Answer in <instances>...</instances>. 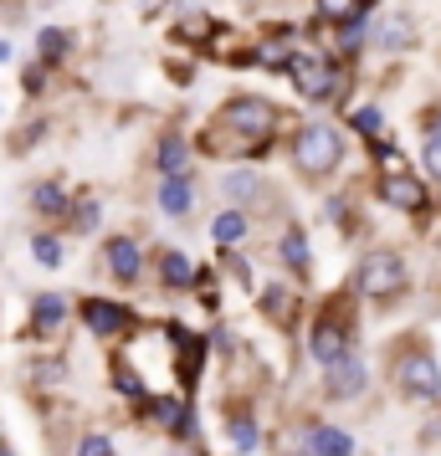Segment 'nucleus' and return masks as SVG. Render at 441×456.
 <instances>
[{
  "mask_svg": "<svg viewBox=\"0 0 441 456\" xmlns=\"http://www.w3.org/2000/svg\"><path fill=\"white\" fill-rule=\"evenodd\" d=\"M185 159H190L185 139H159V169L165 175H185Z\"/></svg>",
  "mask_w": 441,
  "mask_h": 456,
  "instance_id": "nucleus-17",
  "label": "nucleus"
},
{
  "mask_svg": "<svg viewBox=\"0 0 441 456\" xmlns=\"http://www.w3.org/2000/svg\"><path fill=\"white\" fill-rule=\"evenodd\" d=\"M83 323L98 333V338H113V333L128 329V308L124 303H108V297H87L83 303Z\"/></svg>",
  "mask_w": 441,
  "mask_h": 456,
  "instance_id": "nucleus-7",
  "label": "nucleus"
},
{
  "mask_svg": "<svg viewBox=\"0 0 441 456\" xmlns=\"http://www.w3.org/2000/svg\"><path fill=\"white\" fill-rule=\"evenodd\" d=\"M282 262L298 272H308V241H303V231H288L282 236Z\"/></svg>",
  "mask_w": 441,
  "mask_h": 456,
  "instance_id": "nucleus-22",
  "label": "nucleus"
},
{
  "mask_svg": "<svg viewBox=\"0 0 441 456\" xmlns=\"http://www.w3.org/2000/svg\"><path fill=\"white\" fill-rule=\"evenodd\" d=\"M159 277H165V288H190L200 272H195V262H190L185 251H165L159 256Z\"/></svg>",
  "mask_w": 441,
  "mask_h": 456,
  "instance_id": "nucleus-13",
  "label": "nucleus"
},
{
  "mask_svg": "<svg viewBox=\"0 0 441 456\" xmlns=\"http://www.w3.org/2000/svg\"><path fill=\"white\" fill-rule=\"evenodd\" d=\"M31 206L42 210V216H67V195H62V185H37V190H31Z\"/></svg>",
  "mask_w": 441,
  "mask_h": 456,
  "instance_id": "nucleus-18",
  "label": "nucleus"
},
{
  "mask_svg": "<svg viewBox=\"0 0 441 456\" xmlns=\"http://www.w3.org/2000/svg\"><path fill=\"white\" fill-rule=\"evenodd\" d=\"M380 200L396 210H426V180H411V175H385L380 180Z\"/></svg>",
  "mask_w": 441,
  "mask_h": 456,
  "instance_id": "nucleus-8",
  "label": "nucleus"
},
{
  "mask_svg": "<svg viewBox=\"0 0 441 456\" xmlns=\"http://www.w3.org/2000/svg\"><path fill=\"white\" fill-rule=\"evenodd\" d=\"M364 390V364H359V354H339L334 364H329V395L334 400H349V395Z\"/></svg>",
  "mask_w": 441,
  "mask_h": 456,
  "instance_id": "nucleus-9",
  "label": "nucleus"
},
{
  "mask_svg": "<svg viewBox=\"0 0 441 456\" xmlns=\"http://www.w3.org/2000/svg\"><path fill=\"white\" fill-rule=\"evenodd\" d=\"M0 62H11V46H5V42H0Z\"/></svg>",
  "mask_w": 441,
  "mask_h": 456,
  "instance_id": "nucleus-32",
  "label": "nucleus"
},
{
  "mask_svg": "<svg viewBox=\"0 0 441 456\" xmlns=\"http://www.w3.org/2000/svg\"><path fill=\"white\" fill-rule=\"evenodd\" d=\"M31 251H37V262H42V267H62V241H57L52 231L31 236Z\"/></svg>",
  "mask_w": 441,
  "mask_h": 456,
  "instance_id": "nucleus-20",
  "label": "nucleus"
},
{
  "mask_svg": "<svg viewBox=\"0 0 441 456\" xmlns=\"http://www.w3.org/2000/svg\"><path fill=\"white\" fill-rule=\"evenodd\" d=\"M37 46H42V62H57V57L67 52V46H72V37H67V31H52V26H46L42 37H37Z\"/></svg>",
  "mask_w": 441,
  "mask_h": 456,
  "instance_id": "nucleus-23",
  "label": "nucleus"
},
{
  "mask_svg": "<svg viewBox=\"0 0 441 456\" xmlns=\"http://www.w3.org/2000/svg\"><path fill=\"white\" fill-rule=\"evenodd\" d=\"M288 77H293L298 93H303V98H314V103L334 98V87H339L334 62H329V57H318V52H288Z\"/></svg>",
  "mask_w": 441,
  "mask_h": 456,
  "instance_id": "nucleus-3",
  "label": "nucleus"
},
{
  "mask_svg": "<svg viewBox=\"0 0 441 456\" xmlns=\"http://www.w3.org/2000/svg\"><path fill=\"white\" fill-rule=\"evenodd\" d=\"M78 456H113V441H108V436H83Z\"/></svg>",
  "mask_w": 441,
  "mask_h": 456,
  "instance_id": "nucleus-27",
  "label": "nucleus"
},
{
  "mask_svg": "<svg viewBox=\"0 0 441 456\" xmlns=\"http://www.w3.org/2000/svg\"><path fill=\"white\" fill-rule=\"evenodd\" d=\"M0 456H11V452H5V446H0Z\"/></svg>",
  "mask_w": 441,
  "mask_h": 456,
  "instance_id": "nucleus-33",
  "label": "nucleus"
},
{
  "mask_svg": "<svg viewBox=\"0 0 441 456\" xmlns=\"http://www.w3.org/2000/svg\"><path fill=\"white\" fill-rule=\"evenodd\" d=\"M232 441L241 446V452H252V446H257V426H252V415H236V420H232Z\"/></svg>",
  "mask_w": 441,
  "mask_h": 456,
  "instance_id": "nucleus-26",
  "label": "nucleus"
},
{
  "mask_svg": "<svg viewBox=\"0 0 441 456\" xmlns=\"http://www.w3.org/2000/svg\"><path fill=\"white\" fill-rule=\"evenodd\" d=\"M180 31H185V37H206V31H210V21H200V16H195V21H185Z\"/></svg>",
  "mask_w": 441,
  "mask_h": 456,
  "instance_id": "nucleus-31",
  "label": "nucleus"
},
{
  "mask_svg": "<svg viewBox=\"0 0 441 456\" xmlns=\"http://www.w3.org/2000/svg\"><path fill=\"white\" fill-rule=\"evenodd\" d=\"M67 216H72V226H78V231H93V226H98V200L83 195L78 206H67Z\"/></svg>",
  "mask_w": 441,
  "mask_h": 456,
  "instance_id": "nucleus-24",
  "label": "nucleus"
},
{
  "mask_svg": "<svg viewBox=\"0 0 441 456\" xmlns=\"http://www.w3.org/2000/svg\"><path fill=\"white\" fill-rule=\"evenodd\" d=\"M421 159H426V175H431V180H441V118H431V134H426Z\"/></svg>",
  "mask_w": 441,
  "mask_h": 456,
  "instance_id": "nucleus-21",
  "label": "nucleus"
},
{
  "mask_svg": "<svg viewBox=\"0 0 441 456\" xmlns=\"http://www.w3.org/2000/svg\"><path fill=\"white\" fill-rule=\"evenodd\" d=\"M62 323H67V297L42 292V297L31 303V329H37V333H57Z\"/></svg>",
  "mask_w": 441,
  "mask_h": 456,
  "instance_id": "nucleus-11",
  "label": "nucleus"
},
{
  "mask_svg": "<svg viewBox=\"0 0 441 456\" xmlns=\"http://www.w3.org/2000/svg\"><path fill=\"white\" fill-rule=\"evenodd\" d=\"M400 385H405V395H416V400H437L441 395V370L431 354H405V364H400Z\"/></svg>",
  "mask_w": 441,
  "mask_h": 456,
  "instance_id": "nucleus-5",
  "label": "nucleus"
},
{
  "mask_svg": "<svg viewBox=\"0 0 441 456\" xmlns=\"http://www.w3.org/2000/svg\"><path fill=\"white\" fill-rule=\"evenodd\" d=\"M355 128H364V134H380V108H359L355 118H349Z\"/></svg>",
  "mask_w": 441,
  "mask_h": 456,
  "instance_id": "nucleus-29",
  "label": "nucleus"
},
{
  "mask_svg": "<svg viewBox=\"0 0 441 456\" xmlns=\"http://www.w3.org/2000/svg\"><path fill=\"white\" fill-rule=\"evenodd\" d=\"M359 11V0H318V16L323 21H349Z\"/></svg>",
  "mask_w": 441,
  "mask_h": 456,
  "instance_id": "nucleus-25",
  "label": "nucleus"
},
{
  "mask_svg": "<svg viewBox=\"0 0 441 456\" xmlns=\"http://www.w3.org/2000/svg\"><path fill=\"white\" fill-rule=\"evenodd\" d=\"M273 124H277V108L267 98H232V103L221 108V128H236V134L262 139V144H267Z\"/></svg>",
  "mask_w": 441,
  "mask_h": 456,
  "instance_id": "nucleus-4",
  "label": "nucleus"
},
{
  "mask_svg": "<svg viewBox=\"0 0 441 456\" xmlns=\"http://www.w3.org/2000/svg\"><path fill=\"white\" fill-rule=\"evenodd\" d=\"M113 379H118V390H124V395H144V385L134 379V370H128V364H113Z\"/></svg>",
  "mask_w": 441,
  "mask_h": 456,
  "instance_id": "nucleus-28",
  "label": "nucleus"
},
{
  "mask_svg": "<svg viewBox=\"0 0 441 456\" xmlns=\"http://www.w3.org/2000/svg\"><path fill=\"white\" fill-rule=\"evenodd\" d=\"M359 292L375 297V303L400 297V292H405V262H400L396 251H370V256L359 262Z\"/></svg>",
  "mask_w": 441,
  "mask_h": 456,
  "instance_id": "nucleus-2",
  "label": "nucleus"
},
{
  "mask_svg": "<svg viewBox=\"0 0 441 456\" xmlns=\"http://www.w3.org/2000/svg\"><path fill=\"white\" fill-rule=\"evenodd\" d=\"M226 195H232V200H252V195H262V185H257L252 169H232V175H226Z\"/></svg>",
  "mask_w": 441,
  "mask_h": 456,
  "instance_id": "nucleus-19",
  "label": "nucleus"
},
{
  "mask_svg": "<svg viewBox=\"0 0 441 456\" xmlns=\"http://www.w3.org/2000/svg\"><path fill=\"white\" fill-rule=\"evenodd\" d=\"M103 262H108V272H113L118 282H139V267H144V256H139V241H134V236H108L103 241Z\"/></svg>",
  "mask_w": 441,
  "mask_h": 456,
  "instance_id": "nucleus-6",
  "label": "nucleus"
},
{
  "mask_svg": "<svg viewBox=\"0 0 441 456\" xmlns=\"http://www.w3.org/2000/svg\"><path fill=\"white\" fill-rule=\"evenodd\" d=\"M293 159L303 175H314V180H323V175H334L339 159H344V134L329 124H308V128H298V139H293Z\"/></svg>",
  "mask_w": 441,
  "mask_h": 456,
  "instance_id": "nucleus-1",
  "label": "nucleus"
},
{
  "mask_svg": "<svg viewBox=\"0 0 441 456\" xmlns=\"http://www.w3.org/2000/svg\"><path fill=\"white\" fill-rule=\"evenodd\" d=\"M411 37H416V31H411V21H405V16H390V21H380V26H375V42L385 46V52H400V46H411Z\"/></svg>",
  "mask_w": 441,
  "mask_h": 456,
  "instance_id": "nucleus-16",
  "label": "nucleus"
},
{
  "mask_svg": "<svg viewBox=\"0 0 441 456\" xmlns=\"http://www.w3.org/2000/svg\"><path fill=\"white\" fill-rule=\"evenodd\" d=\"M210 236H216V247H232V241H241V236H247V216H241V210H221V216H216V226H210Z\"/></svg>",
  "mask_w": 441,
  "mask_h": 456,
  "instance_id": "nucleus-15",
  "label": "nucleus"
},
{
  "mask_svg": "<svg viewBox=\"0 0 441 456\" xmlns=\"http://www.w3.org/2000/svg\"><path fill=\"white\" fill-rule=\"evenodd\" d=\"M380 165L390 169V175H405V159H400V149H385V144H380Z\"/></svg>",
  "mask_w": 441,
  "mask_h": 456,
  "instance_id": "nucleus-30",
  "label": "nucleus"
},
{
  "mask_svg": "<svg viewBox=\"0 0 441 456\" xmlns=\"http://www.w3.org/2000/svg\"><path fill=\"white\" fill-rule=\"evenodd\" d=\"M195 206V190H190L185 175H165V185H159V210L165 216H185Z\"/></svg>",
  "mask_w": 441,
  "mask_h": 456,
  "instance_id": "nucleus-12",
  "label": "nucleus"
},
{
  "mask_svg": "<svg viewBox=\"0 0 441 456\" xmlns=\"http://www.w3.org/2000/svg\"><path fill=\"white\" fill-rule=\"evenodd\" d=\"M308 452H318V456H349L355 452V441L344 431H334V426H314L308 431Z\"/></svg>",
  "mask_w": 441,
  "mask_h": 456,
  "instance_id": "nucleus-14",
  "label": "nucleus"
},
{
  "mask_svg": "<svg viewBox=\"0 0 441 456\" xmlns=\"http://www.w3.org/2000/svg\"><path fill=\"white\" fill-rule=\"evenodd\" d=\"M344 344H349V333L339 329L334 318H323V323L314 329V338H308V349H314V359H318V364H334L339 354H349Z\"/></svg>",
  "mask_w": 441,
  "mask_h": 456,
  "instance_id": "nucleus-10",
  "label": "nucleus"
}]
</instances>
